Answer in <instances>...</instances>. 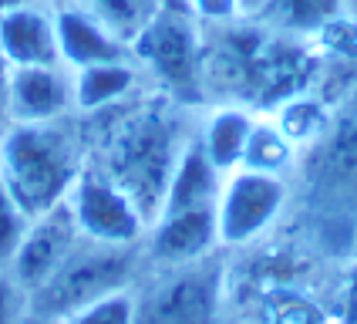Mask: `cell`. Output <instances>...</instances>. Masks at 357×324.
Returning a JSON list of instances; mask_svg holds the SVG:
<instances>
[{
    "instance_id": "cell-4",
    "label": "cell",
    "mask_w": 357,
    "mask_h": 324,
    "mask_svg": "<svg viewBox=\"0 0 357 324\" xmlns=\"http://www.w3.org/2000/svg\"><path fill=\"white\" fill-rule=\"evenodd\" d=\"M216 314L219 267L206 257L172 267L135 301V324H216Z\"/></svg>"
},
{
    "instance_id": "cell-21",
    "label": "cell",
    "mask_w": 357,
    "mask_h": 324,
    "mask_svg": "<svg viewBox=\"0 0 357 324\" xmlns=\"http://www.w3.org/2000/svg\"><path fill=\"white\" fill-rule=\"evenodd\" d=\"M17 318V294L10 284L0 281V324H14Z\"/></svg>"
},
{
    "instance_id": "cell-2",
    "label": "cell",
    "mask_w": 357,
    "mask_h": 324,
    "mask_svg": "<svg viewBox=\"0 0 357 324\" xmlns=\"http://www.w3.org/2000/svg\"><path fill=\"white\" fill-rule=\"evenodd\" d=\"M182 159V145L165 112H132L121 115L105 145V172L128 200L135 202L145 223H155L169 182Z\"/></svg>"
},
{
    "instance_id": "cell-7",
    "label": "cell",
    "mask_w": 357,
    "mask_h": 324,
    "mask_svg": "<svg viewBox=\"0 0 357 324\" xmlns=\"http://www.w3.org/2000/svg\"><path fill=\"white\" fill-rule=\"evenodd\" d=\"M68 202H71V213L78 220L81 237L95 243L132 246L149 226L135 209V202L128 200L105 172H84L81 169V176L68 193Z\"/></svg>"
},
{
    "instance_id": "cell-11",
    "label": "cell",
    "mask_w": 357,
    "mask_h": 324,
    "mask_svg": "<svg viewBox=\"0 0 357 324\" xmlns=\"http://www.w3.org/2000/svg\"><path fill=\"white\" fill-rule=\"evenodd\" d=\"M71 81L54 64L14 68L10 78V122H54L71 108Z\"/></svg>"
},
{
    "instance_id": "cell-16",
    "label": "cell",
    "mask_w": 357,
    "mask_h": 324,
    "mask_svg": "<svg viewBox=\"0 0 357 324\" xmlns=\"http://www.w3.org/2000/svg\"><path fill=\"white\" fill-rule=\"evenodd\" d=\"M135 75L125 68V61H101V64H88L78 68V81L71 84V101L95 112V108H115L121 95H128Z\"/></svg>"
},
{
    "instance_id": "cell-17",
    "label": "cell",
    "mask_w": 357,
    "mask_h": 324,
    "mask_svg": "<svg viewBox=\"0 0 357 324\" xmlns=\"http://www.w3.org/2000/svg\"><path fill=\"white\" fill-rule=\"evenodd\" d=\"M273 7L287 27L307 31V27H320L334 17L340 10V0H273Z\"/></svg>"
},
{
    "instance_id": "cell-3",
    "label": "cell",
    "mask_w": 357,
    "mask_h": 324,
    "mask_svg": "<svg viewBox=\"0 0 357 324\" xmlns=\"http://www.w3.org/2000/svg\"><path fill=\"white\" fill-rule=\"evenodd\" d=\"M132 250L95 243L81 237L68 260L34 290V311L40 318H75L101 297L125 290L132 277Z\"/></svg>"
},
{
    "instance_id": "cell-15",
    "label": "cell",
    "mask_w": 357,
    "mask_h": 324,
    "mask_svg": "<svg viewBox=\"0 0 357 324\" xmlns=\"http://www.w3.org/2000/svg\"><path fill=\"white\" fill-rule=\"evenodd\" d=\"M162 7H165L162 0H81V10L98 20L125 47H132L139 40V34L152 24V17Z\"/></svg>"
},
{
    "instance_id": "cell-1",
    "label": "cell",
    "mask_w": 357,
    "mask_h": 324,
    "mask_svg": "<svg viewBox=\"0 0 357 324\" xmlns=\"http://www.w3.org/2000/svg\"><path fill=\"white\" fill-rule=\"evenodd\" d=\"M78 176V145L61 119L7 125L0 139V182L27 220H38L68 200Z\"/></svg>"
},
{
    "instance_id": "cell-22",
    "label": "cell",
    "mask_w": 357,
    "mask_h": 324,
    "mask_svg": "<svg viewBox=\"0 0 357 324\" xmlns=\"http://www.w3.org/2000/svg\"><path fill=\"white\" fill-rule=\"evenodd\" d=\"M344 324H357V270L347 281V294H344Z\"/></svg>"
},
{
    "instance_id": "cell-13",
    "label": "cell",
    "mask_w": 357,
    "mask_h": 324,
    "mask_svg": "<svg viewBox=\"0 0 357 324\" xmlns=\"http://www.w3.org/2000/svg\"><path fill=\"white\" fill-rule=\"evenodd\" d=\"M54 31H58L61 58L71 61L75 68L101 64V61H121V54H125V44H119L98 20L88 17L81 7L61 10L54 17Z\"/></svg>"
},
{
    "instance_id": "cell-5",
    "label": "cell",
    "mask_w": 357,
    "mask_h": 324,
    "mask_svg": "<svg viewBox=\"0 0 357 324\" xmlns=\"http://www.w3.org/2000/svg\"><path fill=\"white\" fill-rule=\"evenodd\" d=\"M139 58L159 75V81L176 91L178 98H196L202 81V44L196 38V27L185 14L172 7H162L152 24L132 44Z\"/></svg>"
},
{
    "instance_id": "cell-23",
    "label": "cell",
    "mask_w": 357,
    "mask_h": 324,
    "mask_svg": "<svg viewBox=\"0 0 357 324\" xmlns=\"http://www.w3.org/2000/svg\"><path fill=\"white\" fill-rule=\"evenodd\" d=\"M162 3H172V0H162Z\"/></svg>"
},
{
    "instance_id": "cell-14",
    "label": "cell",
    "mask_w": 357,
    "mask_h": 324,
    "mask_svg": "<svg viewBox=\"0 0 357 324\" xmlns=\"http://www.w3.org/2000/svg\"><path fill=\"white\" fill-rule=\"evenodd\" d=\"M253 128L257 125H253V119L243 108H219L216 115L209 119V125L199 135V142H202L206 159L213 162V169H216L219 176L243 165L250 139H253Z\"/></svg>"
},
{
    "instance_id": "cell-10",
    "label": "cell",
    "mask_w": 357,
    "mask_h": 324,
    "mask_svg": "<svg viewBox=\"0 0 357 324\" xmlns=\"http://www.w3.org/2000/svg\"><path fill=\"white\" fill-rule=\"evenodd\" d=\"M0 51L14 68H34V64H58V31L54 20L38 7H7L0 14Z\"/></svg>"
},
{
    "instance_id": "cell-6",
    "label": "cell",
    "mask_w": 357,
    "mask_h": 324,
    "mask_svg": "<svg viewBox=\"0 0 357 324\" xmlns=\"http://www.w3.org/2000/svg\"><path fill=\"white\" fill-rule=\"evenodd\" d=\"M283 182L273 172L239 165L222 182L216 200V223H219V243H250L259 237L270 223L277 220L283 206Z\"/></svg>"
},
{
    "instance_id": "cell-20",
    "label": "cell",
    "mask_w": 357,
    "mask_h": 324,
    "mask_svg": "<svg viewBox=\"0 0 357 324\" xmlns=\"http://www.w3.org/2000/svg\"><path fill=\"white\" fill-rule=\"evenodd\" d=\"M10 78H14V64L0 51V128L10 125Z\"/></svg>"
},
{
    "instance_id": "cell-9",
    "label": "cell",
    "mask_w": 357,
    "mask_h": 324,
    "mask_svg": "<svg viewBox=\"0 0 357 324\" xmlns=\"http://www.w3.org/2000/svg\"><path fill=\"white\" fill-rule=\"evenodd\" d=\"M219 243L216 206H189L162 213L152 223V257L165 267L202 260Z\"/></svg>"
},
{
    "instance_id": "cell-18",
    "label": "cell",
    "mask_w": 357,
    "mask_h": 324,
    "mask_svg": "<svg viewBox=\"0 0 357 324\" xmlns=\"http://www.w3.org/2000/svg\"><path fill=\"white\" fill-rule=\"evenodd\" d=\"M27 226H31L27 213L20 209L17 200H14V196L7 193V186L0 182V263L14 260V253H17Z\"/></svg>"
},
{
    "instance_id": "cell-19",
    "label": "cell",
    "mask_w": 357,
    "mask_h": 324,
    "mask_svg": "<svg viewBox=\"0 0 357 324\" xmlns=\"http://www.w3.org/2000/svg\"><path fill=\"white\" fill-rule=\"evenodd\" d=\"M71 324H135V301L125 290H119V294L101 297L91 307L78 311Z\"/></svg>"
},
{
    "instance_id": "cell-12",
    "label": "cell",
    "mask_w": 357,
    "mask_h": 324,
    "mask_svg": "<svg viewBox=\"0 0 357 324\" xmlns=\"http://www.w3.org/2000/svg\"><path fill=\"white\" fill-rule=\"evenodd\" d=\"M310 176L331 200L357 196V112L337 119L334 132L320 142L310 159Z\"/></svg>"
},
{
    "instance_id": "cell-8",
    "label": "cell",
    "mask_w": 357,
    "mask_h": 324,
    "mask_svg": "<svg viewBox=\"0 0 357 324\" xmlns=\"http://www.w3.org/2000/svg\"><path fill=\"white\" fill-rule=\"evenodd\" d=\"M78 240H81V230H78V220H75L68 200L58 202L54 209H47L38 220H31V226H27V233H24V240L17 246V253L10 260L17 284L34 294L40 284L68 260V253L78 246Z\"/></svg>"
}]
</instances>
